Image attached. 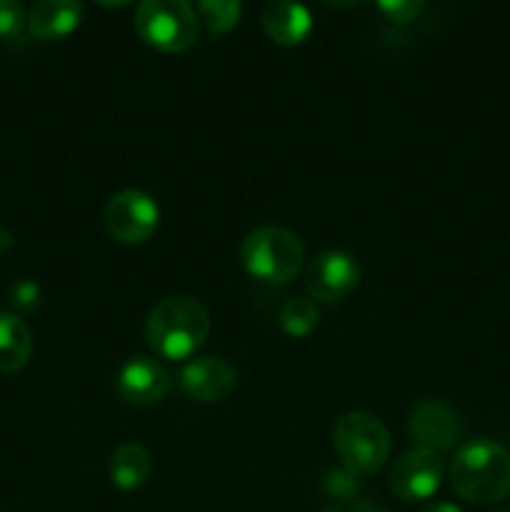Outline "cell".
Wrapping results in <instances>:
<instances>
[{"instance_id":"1","label":"cell","mask_w":510,"mask_h":512,"mask_svg":"<svg viewBox=\"0 0 510 512\" xmlns=\"http://www.w3.org/2000/svg\"><path fill=\"white\" fill-rule=\"evenodd\" d=\"M210 333V315L203 303L188 295L165 298L145 320L150 350L165 360H185L203 348Z\"/></svg>"},{"instance_id":"2","label":"cell","mask_w":510,"mask_h":512,"mask_svg":"<svg viewBox=\"0 0 510 512\" xmlns=\"http://www.w3.org/2000/svg\"><path fill=\"white\" fill-rule=\"evenodd\" d=\"M450 485L473 505H498L510 495V450L493 440L463 445L450 463Z\"/></svg>"},{"instance_id":"3","label":"cell","mask_w":510,"mask_h":512,"mask_svg":"<svg viewBox=\"0 0 510 512\" xmlns=\"http://www.w3.org/2000/svg\"><path fill=\"white\" fill-rule=\"evenodd\" d=\"M305 250L298 235L280 225H263L250 230L240 243V263L255 280L268 285H285L303 270Z\"/></svg>"},{"instance_id":"4","label":"cell","mask_w":510,"mask_h":512,"mask_svg":"<svg viewBox=\"0 0 510 512\" xmlns=\"http://www.w3.org/2000/svg\"><path fill=\"white\" fill-rule=\"evenodd\" d=\"M333 445L340 463L358 478L380 473L390 458V433L383 420L365 410L345 413L333 428Z\"/></svg>"},{"instance_id":"5","label":"cell","mask_w":510,"mask_h":512,"mask_svg":"<svg viewBox=\"0 0 510 512\" xmlns=\"http://www.w3.org/2000/svg\"><path fill=\"white\" fill-rule=\"evenodd\" d=\"M135 30L160 53H185L198 40L200 18L190 0H140Z\"/></svg>"},{"instance_id":"6","label":"cell","mask_w":510,"mask_h":512,"mask_svg":"<svg viewBox=\"0 0 510 512\" xmlns=\"http://www.w3.org/2000/svg\"><path fill=\"white\" fill-rule=\"evenodd\" d=\"M105 230L123 245H143L153 238L160 223V208L143 190H120L105 205Z\"/></svg>"},{"instance_id":"7","label":"cell","mask_w":510,"mask_h":512,"mask_svg":"<svg viewBox=\"0 0 510 512\" xmlns=\"http://www.w3.org/2000/svg\"><path fill=\"white\" fill-rule=\"evenodd\" d=\"M445 465L440 453L430 448H413L395 460L390 470V490L403 503H423L438 493Z\"/></svg>"},{"instance_id":"8","label":"cell","mask_w":510,"mask_h":512,"mask_svg":"<svg viewBox=\"0 0 510 512\" xmlns=\"http://www.w3.org/2000/svg\"><path fill=\"white\" fill-rule=\"evenodd\" d=\"M360 283V263L343 250H325L305 268V288L315 303H338Z\"/></svg>"},{"instance_id":"9","label":"cell","mask_w":510,"mask_h":512,"mask_svg":"<svg viewBox=\"0 0 510 512\" xmlns=\"http://www.w3.org/2000/svg\"><path fill=\"white\" fill-rule=\"evenodd\" d=\"M408 433L420 448L443 453V450H450L458 443L460 433H463V423H460L458 413L450 405L425 398L418 400L410 410Z\"/></svg>"},{"instance_id":"10","label":"cell","mask_w":510,"mask_h":512,"mask_svg":"<svg viewBox=\"0 0 510 512\" xmlns=\"http://www.w3.org/2000/svg\"><path fill=\"white\" fill-rule=\"evenodd\" d=\"M180 390L195 403H220L238 388V373L223 358H195L180 370Z\"/></svg>"},{"instance_id":"11","label":"cell","mask_w":510,"mask_h":512,"mask_svg":"<svg viewBox=\"0 0 510 512\" xmlns=\"http://www.w3.org/2000/svg\"><path fill=\"white\" fill-rule=\"evenodd\" d=\"M168 390L170 373L148 355H135L118 373V395L130 405L160 403Z\"/></svg>"},{"instance_id":"12","label":"cell","mask_w":510,"mask_h":512,"mask_svg":"<svg viewBox=\"0 0 510 512\" xmlns=\"http://www.w3.org/2000/svg\"><path fill=\"white\" fill-rule=\"evenodd\" d=\"M263 30L278 45H300L313 30V15L300 0H268L263 8Z\"/></svg>"},{"instance_id":"13","label":"cell","mask_w":510,"mask_h":512,"mask_svg":"<svg viewBox=\"0 0 510 512\" xmlns=\"http://www.w3.org/2000/svg\"><path fill=\"white\" fill-rule=\"evenodd\" d=\"M80 18V0H35L28 13V30L38 40H60L78 28Z\"/></svg>"},{"instance_id":"14","label":"cell","mask_w":510,"mask_h":512,"mask_svg":"<svg viewBox=\"0 0 510 512\" xmlns=\"http://www.w3.org/2000/svg\"><path fill=\"white\" fill-rule=\"evenodd\" d=\"M153 475V455L140 443H123L110 458V480L118 490H138Z\"/></svg>"},{"instance_id":"15","label":"cell","mask_w":510,"mask_h":512,"mask_svg":"<svg viewBox=\"0 0 510 512\" xmlns=\"http://www.w3.org/2000/svg\"><path fill=\"white\" fill-rule=\"evenodd\" d=\"M33 353L30 328L13 313H0V373H18Z\"/></svg>"},{"instance_id":"16","label":"cell","mask_w":510,"mask_h":512,"mask_svg":"<svg viewBox=\"0 0 510 512\" xmlns=\"http://www.w3.org/2000/svg\"><path fill=\"white\" fill-rule=\"evenodd\" d=\"M318 303L313 298H290L280 308V328L290 338H308L318 328Z\"/></svg>"},{"instance_id":"17","label":"cell","mask_w":510,"mask_h":512,"mask_svg":"<svg viewBox=\"0 0 510 512\" xmlns=\"http://www.w3.org/2000/svg\"><path fill=\"white\" fill-rule=\"evenodd\" d=\"M243 0H198V18L210 33H228L238 25Z\"/></svg>"},{"instance_id":"18","label":"cell","mask_w":510,"mask_h":512,"mask_svg":"<svg viewBox=\"0 0 510 512\" xmlns=\"http://www.w3.org/2000/svg\"><path fill=\"white\" fill-rule=\"evenodd\" d=\"M323 488L325 493L335 500H355L360 495V478L345 468L330 470V473L325 475Z\"/></svg>"},{"instance_id":"19","label":"cell","mask_w":510,"mask_h":512,"mask_svg":"<svg viewBox=\"0 0 510 512\" xmlns=\"http://www.w3.org/2000/svg\"><path fill=\"white\" fill-rule=\"evenodd\" d=\"M25 10L20 0H0V38L10 40L23 33Z\"/></svg>"},{"instance_id":"20","label":"cell","mask_w":510,"mask_h":512,"mask_svg":"<svg viewBox=\"0 0 510 512\" xmlns=\"http://www.w3.org/2000/svg\"><path fill=\"white\" fill-rule=\"evenodd\" d=\"M378 3V8L383 10V15L388 20H393V23H410V20H415L420 15V10H423L425 0H375Z\"/></svg>"},{"instance_id":"21","label":"cell","mask_w":510,"mask_h":512,"mask_svg":"<svg viewBox=\"0 0 510 512\" xmlns=\"http://www.w3.org/2000/svg\"><path fill=\"white\" fill-rule=\"evenodd\" d=\"M10 300H13L15 308L20 310H35L40 305V290L38 285L30 283V280H23V283H18L13 288V293H10Z\"/></svg>"},{"instance_id":"22","label":"cell","mask_w":510,"mask_h":512,"mask_svg":"<svg viewBox=\"0 0 510 512\" xmlns=\"http://www.w3.org/2000/svg\"><path fill=\"white\" fill-rule=\"evenodd\" d=\"M423 512H463V510L453 503H433V505H428Z\"/></svg>"},{"instance_id":"23","label":"cell","mask_w":510,"mask_h":512,"mask_svg":"<svg viewBox=\"0 0 510 512\" xmlns=\"http://www.w3.org/2000/svg\"><path fill=\"white\" fill-rule=\"evenodd\" d=\"M95 3L105 5V8H118V5H125V3H130V0H95Z\"/></svg>"},{"instance_id":"24","label":"cell","mask_w":510,"mask_h":512,"mask_svg":"<svg viewBox=\"0 0 510 512\" xmlns=\"http://www.w3.org/2000/svg\"><path fill=\"white\" fill-rule=\"evenodd\" d=\"M323 512H353V508H348V505L335 503V505H328V508H325Z\"/></svg>"},{"instance_id":"25","label":"cell","mask_w":510,"mask_h":512,"mask_svg":"<svg viewBox=\"0 0 510 512\" xmlns=\"http://www.w3.org/2000/svg\"><path fill=\"white\" fill-rule=\"evenodd\" d=\"M328 3H333V5H343V8H348V5L360 3V0H328Z\"/></svg>"}]
</instances>
